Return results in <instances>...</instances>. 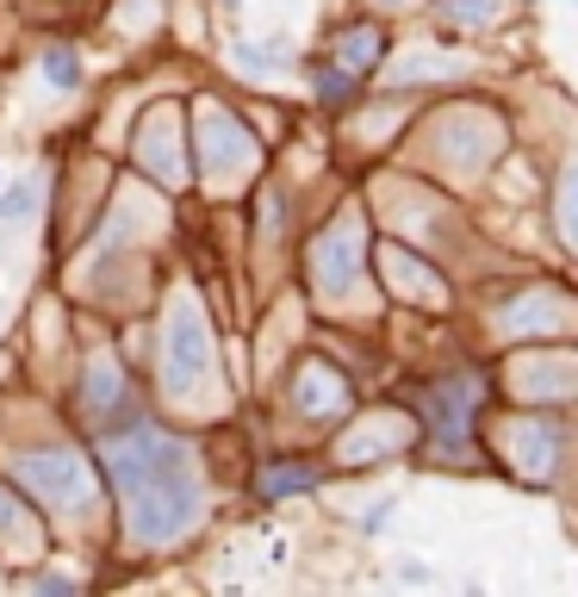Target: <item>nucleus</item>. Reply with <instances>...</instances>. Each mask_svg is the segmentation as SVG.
<instances>
[{
    "instance_id": "1",
    "label": "nucleus",
    "mask_w": 578,
    "mask_h": 597,
    "mask_svg": "<svg viewBox=\"0 0 578 597\" xmlns=\"http://www.w3.org/2000/svg\"><path fill=\"white\" fill-rule=\"evenodd\" d=\"M107 467L112 486L125 492V523L138 542H174L200 523V486H193L187 442L131 429V436H112Z\"/></svg>"
},
{
    "instance_id": "2",
    "label": "nucleus",
    "mask_w": 578,
    "mask_h": 597,
    "mask_svg": "<svg viewBox=\"0 0 578 597\" xmlns=\"http://www.w3.org/2000/svg\"><path fill=\"white\" fill-rule=\"evenodd\" d=\"M13 479H19V486H32V498H44V504H69V510H88V504H94V473H88V461H81V455H69V448L19 455Z\"/></svg>"
},
{
    "instance_id": "3",
    "label": "nucleus",
    "mask_w": 578,
    "mask_h": 597,
    "mask_svg": "<svg viewBox=\"0 0 578 597\" xmlns=\"http://www.w3.org/2000/svg\"><path fill=\"white\" fill-rule=\"evenodd\" d=\"M205 362H212V343H205V324L200 312H181L169 317V331H162V386L169 393H187L193 380L205 374Z\"/></svg>"
},
{
    "instance_id": "4",
    "label": "nucleus",
    "mask_w": 578,
    "mask_h": 597,
    "mask_svg": "<svg viewBox=\"0 0 578 597\" xmlns=\"http://www.w3.org/2000/svg\"><path fill=\"white\" fill-rule=\"evenodd\" d=\"M312 267H317V281H324V286H348V274L361 267V231H355V224L329 231L324 243H317Z\"/></svg>"
},
{
    "instance_id": "5",
    "label": "nucleus",
    "mask_w": 578,
    "mask_h": 597,
    "mask_svg": "<svg viewBox=\"0 0 578 597\" xmlns=\"http://www.w3.org/2000/svg\"><path fill=\"white\" fill-rule=\"evenodd\" d=\"M473 380H442L436 398H429V417H436V436L442 442H460L467 436V417H473Z\"/></svg>"
},
{
    "instance_id": "6",
    "label": "nucleus",
    "mask_w": 578,
    "mask_h": 597,
    "mask_svg": "<svg viewBox=\"0 0 578 597\" xmlns=\"http://www.w3.org/2000/svg\"><path fill=\"white\" fill-rule=\"evenodd\" d=\"M379 50H386L379 26H348V32L336 38V57H343L348 75H367V69H379Z\"/></svg>"
},
{
    "instance_id": "7",
    "label": "nucleus",
    "mask_w": 578,
    "mask_h": 597,
    "mask_svg": "<svg viewBox=\"0 0 578 597\" xmlns=\"http://www.w3.org/2000/svg\"><path fill=\"white\" fill-rule=\"evenodd\" d=\"M88 405H94V411H119V405H125V380H119V367H112V362H94V374H88Z\"/></svg>"
},
{
    "instance_id": "8",
    "label": "nucleus",
    "mask_w": 578,
    "mask_h": 597,
    "mask_svg": "<svg viewBox=\"0 0 578 597\" xmlns=\"http://www.w3.org/2000/svg\"><path fill=\"white\" fill-rule=\"evenodd\" d=\"M231 57H236V69H250V75H281V69H293V57H281V44H236Z\"/></svg>"
},
{
    "instance_id": "9",
    "label": "nucleus",
    "mask_w": 578,
    "mask_h": 597,
    "mask_svg": "<svg viewBox=\"0 0 578 597\" xmlns=\"http://www.w3.org/2000/svg\"><path fill=\"white\" fill-rule=\"evenodd\" d=\"M317 473L312 467H267L262 473V498H286V492H312Z\"/></svg>"
},
{
    "instance_id": "10",
    "label": "nucleus",
    "mask_w": 578,
    "mask_h": 597,
    "mask_svg": "<svg viewBox=\"0 0 578 597\" xmlns=\"http://www.w3.org/2000/svg\"><path fill=\"white\" fill-rule=\"evenodd\" d=\"M44 81L50 88H81V57L69 44H50L44 50Z\"/></svg>"
},
{
    "instance_id": "11",
    "label": "nucleus",
    "mask_w": 578,
    "mask_h": 597,
    "mask_svg": "<svg viewBox=\"0 0 578 597\" xmlns=\"http://www.w3.org/2000/svg\"><path fill=\"white\" fill-rule=\"evenodd\" d=\"M560 231L578 243V162L566 169V181H560Z\"/></svg>"
},
{
    "instance_id": "12",
    "label": "nucleus",
    "mask_w": 578,
    "mask_h": 597,
    "mask_svg": "<svg viewBox=\"0 0 578 597\" xmlns=\"http://www.w3.org/2000/svg\"><path fill=\"white\" fill-rule=\"evenodd\" d=\"M32 212H38L32 188H0V219H32Z\"/></svg>"
},
{
    "instance_id": "13",
    "label": "nucleus",
    "mask_w": 578,
    "mask_h": 597,
    "mask_svg": "<svg viewBox=\"0 0 578 597\" xmlns=\"http://www.w3.org/2000/svg\"><path fill=\"white\" fill-rule=\"evenodd\" d=\"M317 88H324V100H348V75H336V69H317Z\"/></svg>"
},
{
    "instance_id": "14",
    "label": "nucleus",
    "mask_w": 578,
    "mask_h": 597,
    "mask_svg": "<svg viewBox=\"0 0 578 597\" xmlns=\"http://www.w3.org/2000/svg\"><path fill=\"white\" fill-rule=\"evenodd\" d=\"M454 19H467V26H485V19H491V7H485V0H454Z\"/></svg>"
},
{
    "instance_id": "15",
    "label": "nucleus",
    "mask_w": 578,
    "mask_h": 597,
    "mask_svg": "<svg viewBox=\"0 0 578 597\" xmlns=\"http://www.w3.org/2000/svg\"><path fill=\"white\" fill-rule=\"evenodd\" d=\"M19 523V510H7V504H0V529H13Z\"/></svg>"
},
{
    "instance_id": "16",
    "label": "nucleus",
    "mask_w": 578,
    "mask_h": 597,
    "mask_svg": "<svg viewBox=\"0 0 578 597\" xmlns=\"http://www.w3.org/2000/svg\"><path fill=\"white\" fill-rule=\"evenodd\" d=\"M572 7H578V0H572Z\"/></svg>"
}]
</instances>
